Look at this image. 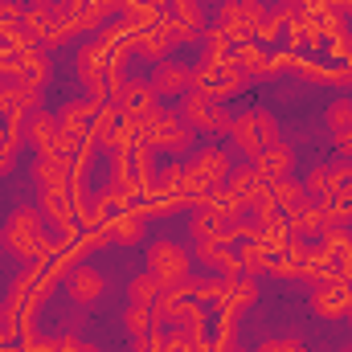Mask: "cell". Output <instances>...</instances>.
I'll return each mask as SVG.
<instances>
[{"label": "cell", "instance_id": "6da1fadb", "mask_svg": "<svg viewBox=\"0 0 352 352\" xmlns=\"http://www.w3.org/2000/svg\"><path fill=\"white\" fill-rule=\"evenodd\" d=\"M21 29L37 41V45H66L78 29H74V16L66 8V0H33L21 16Z\"/></svg>", "mask_w": 352, "mask_h": 352}, {"label": "cell", "instance_id": "7a4b0ae2", "mask_svg": "<svg viewBox=\"0 0 352 352\" xmlns=\"http://www.w3.org/2000/svg\"><path fill=\"white\" fill-rule=\"evenodd\" d=\"M192 234H197V242H238L242 238V209L230 205V197L217 188L205 205L192 209Z\"/></svg>", "mask_w": 352, "mask_h": 352}, {"label": "cell", "instance_id": "3957f363", "mask_svg": "<svg viewBox=\"0 0 352 352\" xmlns=\"http://www.w3.org/2000/svg\"><path fill=\"white\" fill-rule=\"evenodd\" d=\"M140 140H144L152 152L160 148V152H176V156H180V152H188V148L197 144V131L180 119V111L156 107V111L140 123Z\"/></svg>", "mask_w": 352, "mask_h": 352}, {"label": "cell", "instance_id": "277c9868", "mask_svg": "<svg viewBox=\"0 0 352 352\" xmlns=\"http://www.w3.org/2000/svg\"><path fill=\"white\" fill-rule=\"evenodd\" d=\"M45 221H41V213L37 209H29V205H21V209H12V217L4 221V246L16 254V258H37V254H45Z\"/></svg>", "mask_w": 352, "mask_h": 352}, {"label": "cell", "instance_id": "5b68a950", "mask_svg": "<svg viewBox=\"0 0 352 352\" xmlns=\"http://www.w3.org/2000/svg\"><path fill=\"white\" fill-rule=\"evenodd\" d=\"M230 131H234V144H238L250 160H258L266 148H274V144H278V123H274V115H270L266 107L242 111V115L230 123Z\"/></svg>", "mask_w": 352, "mask_h": 352}, {"label": "cell", "instance_id": "8992f818", "mask_svg": "<svg viewBox=\"0 0 352 352\" xmlns=\"http://www.w3.org/2000/svg\"><path fill=\"white\" fill-rule=\"evenodd\" d=\"M263 16H266L263 0H226V4L217 8V29H221L234 45H242V41L258 37Z\"/></svg>", "mask_w": 352, "mask_h": 352}, {"label": "cell", "instance_id": "52a82bcc", "mask_svg": "<svg viewBox=\"0 0 352 352\" xmlns=\"http://www.w3.org/2000/svg\"><path fill=\"white\" fill-rule=\"evenodd\" d=\"M180 119L192 127V131H230L234 115L226 111V102L209 90H188L184 94V107H180Z\"/></svg>", "mask_w": 352, "mask_h": 352}, {"label": "cell", "instance_id": "ba28073f", "mask_svg": "<svg viewBox=\"0 0 352 352\" xmlns=\"http://www.w3.org/2000/svg\"><path fill=\"white\" fill-rule=\"evenodd\" d=\"M160 21L173 37V45H192L205 37V8L201 0H168L160 8Z\"/></svg>", "mask_w": 352, "mask_h": 352}, {"label": "cell", "instance_id": "9c48e42d", "mask_svg": "<svg viewBox=\"0 0 352 352\" xmlns=\"http://www.w3.org/2000/svg\"><path fill=\"white\" fill-rule=\"evenodd\" d=\"M234 173V160H230V152L226 148H201V152H192L188 156V164H184V180L188 184H201V188H221L226 180Z\"/></svg>", "mask_w": 352, "mask_h": 352}, {"label": "cell", "instance_id": "30bf717a", "mask_svg": "<svg viewBox=\"0 0 352 352\" xmlns=\"http://www.w3.org/2000/svg\"><path fill=\"white\" fill-rule=\"evenodd\" d=\"M144 270L156 274V278L164 283V291H168V287H176L180 278H188V254H184L176 242L160 238V242L148 246V254H144Z\"/></svg>", "mask_w": 352, "mask_h": 352}, {"label": "cell", "instance_id": "8fae6325", "mask_svg": "<svg viewBox=\"0 0 352 352\" xmlns=\"http://www.w3.org/2000/svg\"><path fill=\"white\" fill-rule=\"evenodd\" d=\"M221 192H226L230 205H238V209H258L266 197H270V184H266L263 173L250 164V168H234L230 180L221 184Z\"/></svg>", "mask_w": 352, "mask_h": 352}, {"label": "cell", "instance_id": "7c38bea8", "mask_svg": "<svg viewBox=\"0 0 352 352\" xmlns=\"http://www.w3.org/2000/svg\"><path fill=\"white\" fill-rule=\"evenodd\" d=\"M111 102L119 107V115H123L127 123H135V127H140V123H144V119L156 111V90H152V82H140V78H123Z\"/></svg>", "mask_w": 352, "mask_h": 352}, {"label": "cell", "instance_id": "4fadbf2b", "mask_svg": "<svg viewBox=\"0 0 352 352\" xmlns=\"http://www.w3.org/2000/svg\"><path fill=\"white\" fill-rule=\"evenodd\" d=\"M311 307L324 316V320H340L352 311V283L332 274V278H320V287L311 291Z\"/></svg>", "mask_w": 352, "mask_h": 352}, {"label": "cell", "instance_id": "5bb4252c", "mask_svg": "<svg viewBox=\"0 0 352 352\" xmlns=\"http://www.w3.org/2000/svg\"><path fill=\"white\" fill-rule=\"evenodd\" d=\"M287 230H291V238H320L324 230H328V221H324V213H320V201L316 197H303V201H295L287 213Z\"/></svg>", "mask_w": 352, "mask_h": 352}, {"label": "cell", "instance_id": "9a60e30c", "mask_svg": "<svg viewBox=\"0 0 352 352\" xmlns=\"http://www.w3.org/2000/svg\"><path fill=\"white\" fill-rule=\"evenodd\" d=\"M33 176H37L41 192H74V160L70 156H41Z\"/></svg>", "mask_w": 352, "mask_h": 352}, {"label": "cell", "instance_id": "2e32d148", "mask_svg": "<svg viewBox=\"0 0 352 352\" xmlns=\"http://www.w3.org/2000/svg\"><path fill=\"white\" fill-rule=\"evenodd\" d=\"M152 90L160 98H184L188 90H197V70L188 66H173V62H160L156 74H152Z\"/></svg>", "mask_w": 352, "mask_h": 352}, {"label": "cell", "instance_id": "e0dca14e", "mask_svg": "<svg viewBox=\"0 0 352 352\" xmlns=\"http://www.w3.org/2000/svg\"><path fill=\"white\" fill-rule=\"evenodd\" d=\"M66 295H70L78 307H87V303H98V299L107 295V278H102L94 266H74V270L66 274Z\"/></svg>", "mask_w": 352, "mask_h": 352}, {"label": "cell", "instance_id": "ac0fdd59", "mask_svg": "<svg viewBox=\"0 0 352 352\" xmlns=\"http://www.w3.org/2000/svg\"><path fill=\"white\" fill-rule=\"evenodd\" d=\"M258 299V283H254V274H246V270H234V274H221V307L226 311H242V307H250Z\"/></svg>", "mask_w": 352, "mask_h": 352}, {"label": "cell", "instance_id": "d6986e66", "mask_svg": "<svg viewBox=\"0 0 352 352\" xmlns=\"http://www.w3.org/2000/svg\"><path fill=\"white\" fill-rule=\"evenodd\" d=\"M197 87L221 98V94H230V90L242 87V74H238L234 58H230V62H205V66H201V74H197Z\"/></svg>", "mask_w": 352, "mask_h": 352}, {"label": "cell", "instance_id": "ffe728a7", "mask_svg": "<svg viewBox=\"0 0 352 352\" xmlns=\"http://www.w3.org/2000/svg\"><path fill=\"white\" fill-rule=\"evenodd\" d=\"M168 45H173V37H168L164 21H156L152 29H140V33H131V54H140V58H148V62H164Z\"/></svg>", "mask_w": 352, "mask_h": 352}, {"label": "cell", "instance_id": "44dd1931", "mask_svg": "<svg viewBox=\"0 0 352 352\" xmlns=\"http://www.w3.org/2000/svg\"><path fill=\"white\" fill-rule=\"evenodd\" d=\"M25 135H29V144L45 156V152H54V144H58V135H62V123H58V115H50V111H33L29 123H25Z\"/></svg>", "mask_w": 352, "mask_h": 352}, {"label": "cell", "instance_id": "7402d4cb", "mask_svg": "<svg viewBox=\"0 0 352 352\" xmlns=\"http://www.w3.org/2000/svg\"><path fill=\"white\" fill-rule=\"evenodd\" d=\"M254 168L263 173L266 184H274V180H291V173H295V152H291L287 144H274V148H266L263 156L254 160Z\"/></svg>", "mask_w": 352, "mask_h": 352}, {"label": "cell", "instance_id": "603a6c76", "mask_svg": "<svg viewBox=\"0 0 352 352\" xmlns=\"http://www.w3.org/2000/svg\"><path fill=\"white\" fill-rule=\"evenodd\" d=\"M94 111H98V102H94V98H82V102H66V107L58 111V123H62V131H66V135L90 140V123H94Z\"/></svg>", "mask_w": 352, "mask_h": 352}, {"label": "cell", "instance_id": "cb8c5ba5", "mask_svg": "<svg viewBox=\"0 0 352 352\" xmlns=\"http://www.w3.org/2000/svg\"><path fill=\"white\" fill-rule=\"evenodd\" d=\"M66 8H70V16H74V29H78V33H94V29H102V25H107V16H111L107 0H66Z\"/></svg>", "mask_w": 352, "mask_h": 352}, {"label": "cell", "instance_id": "d4e9b609", "mask_svg": "<svg viewBox=\"0 0 352 352\" xmlns=\"http://www.w3.org/2000/svg\"><path fill=\"white\" fill-rule=\"evenodd\" d=\"M340 184H349V168L344 164H320L316 173L307 176V197H316V201H324V197H332Z\"/></svg>", "mask_w": 352, "mask_h": 352}, {"label": "cell", "instance_id": "484cf974", "mask_svg": "<svg viewBox=\"0 0 352 352\" xmlns=\"http://www.w3.org/2000/svg\"><path fill=\"white\" fill-rule=\"evenodd\" d=\"M197 258L209 266V274H234L238 270V250H230V242H197Z\"/></svg>", "mask_w": 352, "mask_h": 352}, {"label": "cell", "instance_id": "4316f807", "mask_svg": "<svg viewBox=\"0 0 352 352\" xmlns=\"http://www.w3.org/2000/svg\"><path fill=\"white\" fill-rule=\"evenodd\" d=\"M234 66H238V74H242V82L246 78H258L266 70H274V62L266 58L258 45H250V41H242V45H234Z\"/></svg>", "mask_w": 352, "mask_h": 352}, {"label": "cell", "instance_id": "83f0119b", "mask_svg": "<svg viewBox=\"0 0 352 352\" xmlns=\"http://www.w3.org/2000/svg\"><path fill=\"white\" fill-rule=\"evenodd\" d=\"M274 266V250L263 246V242H242V250H238V270H246V274H263Z\"/></svg>", "mask_w": 352, "mask_h": 352}, {"label": "cell", "instance_id": "f1b7e54d", "mask_svg": "<svg viewBox=\"0 0 352 352\" xmlns=\"http://www.w3.org/2000/svg\"><path fill=\"white\" fill-rule=\"evenodd\" d=\"M164 299V283L156 278V274H148V270H140L135 278H131V303H144V307H156Z\"/></svg>", "mask_w": 352, "mask_h": 352}, {"label": "cell", "instance_id": "f546056e", "mask_svg": "<svg viewBox=\"0 0 352 352\" xmlns=\"http://www.w3.org/2000/svg\"><path fill=\"white\" fill-rule=\"evenodd\" d=\"M140 234H144V209H131V213L111 221V238L115 242H140Z\"/></svg>", "mask_w": 352, "mask_h": 352}, {"label": "cell", "instance_id": "4dcf8cb0", "mask_svg": "<svg viewBox=\"0 0 352 352\" xmlns=\"http://www.w3.org/2000/svg\"><path fill=\"white\" fill-rule=\"evenodd\" d=\"M201 41H205V62H230V58H234V41H230L217 25H213V29H205V37H201Z\"/></svg>", "mask_w": 352, "mask_h": 352}, {"label": "cell", "instance_id": "1f68e13d", "mask_svg": "<svg viewBox=\"0 0 352 352\" xmlns=\"http://www.w3.org/2000/svg\"><path fill=\"white\" fill-rule=\"evenodd\" d=\"M303 197H307V188H303L295 176H291V180H274V184H270V201H274L283 213H287L295 201H303Z\"/></svg>", "mask_w": 352, "mask_h": 352}, {"label": "cell", "instance_id": "d6a6232c", "mask_svg": "<svg viewBox=\"0 0 352 352\" xmlns=\"http://www.w3.org/2000/svg\"><path fill=\"white\" fill-rule=\"evenodd\" d=\"M180 184H184V164H176V160L173 164H164V168L156 173V180H152V188H156L160 197H173Z\"/></svg>", "mask_w": 352, "mask_h": 352}, {"label": "cell", "instance_id": "836d02e7", "mask_svg": "<svg viewBox=\"0 0 352 352\" xmlns=\"http://www.w3.org/2000/svg\"><path fill=\"white\" fill-rule=\"evenodd\" d=\"M123 324H127V332H131V336H148V328H152V311H148L144 303H127Z\"/></svg>", "mask_w": 352, "mask_h": 352}, {"label": "cell", "instance_id": "e575fe53", "mask_svg": "<svg viewBox=\"0 0 352 352\" xmlns=\"http://www.w3.org/2000/svg\"><path fill=\"white\" fill-rule=\"evenodd\" d=\"M328 127H332V135L349 131L352 127V98H336V102L328 107Z\"/></svg>", "mask_w": 352, "mask_h": 352}, {"label": "cell", "instance_id": "d590c367", "mask_svg": "<svg viewBox=\"0 0 352 352\" xmlns=\"http://www.w3.org/2000/svg\"><path fill=\"white\" fill-rule=\"evenodd\" d=\"M263 352H307V349H299L295 340H274V344H266Z\"/></svg>", "mask_w": 352, "mask_h": 352}, {"label": "cell", "instance_id": "8d00e7d4", "mask_svg": "<svg viewBox=\"0 0 352 352\" xmlns=\"http://www.w3.org/2000/svg\"><path fill=\"white\" fill-rule=\"evenodd\" d=\"M12 332H16V324H8V320L0 316V344H12Z\"/></svg>", "mask_w": 352, "mask_h": 352}, {"label": "cell", "instance_id": "74e56055", "mask_svg": "<svg viewBox=\"0 0 352 352\" xmlns=\"http://www.w3.org/2000/svg\"><path fill=\"white\" fill-rule=\"evenodd\" d=\"M336 148H340L344 156H352V127H349V131H340V135H336Z\"/></svg>", "mask_w": 352, "mask_h": 352}, {"label": "cell", "instance_id": "f35d334b", "mask_svg": "<svg viewBox=\"0 0 352 352\" xmlns=\"http://www.w3.org/2000/svg\"><path fill=\"white\" fill-rule=\"evenodd\" d=\"M148 4H156V8H164V4H168V0H148Z\"/></svg>", "mask_w": 352, "mask_h": 352}, {"label": "cell", "instance_id": "ab89813d", "mask_svg": "<svg viewBox=\"0 0 352 352\" xmlns=\"http://www.w3.org/2000/svg\"><path fill=\"white\" fill-rule=\"evenodd\" d=\"M344 8H349V12H352V0H344Z\"/></svg>", "mask_w": 352, "mask_h": 352}, {"label": "cell", "instance_id": "60d3db41", "mask_svg": "<svg viewBox=\"0 0 352 352\" xmlns=\"http://www.w3.org/2000/svg\"><path fill=\"white\" fill-rule=\"evenodd\" d=\"M0 254H4V238H0Z\"/></svg>", "mask_w": 352, "mask_h": 352}]
</instances>
